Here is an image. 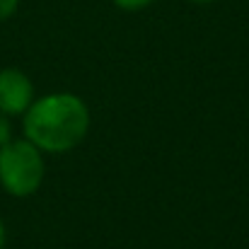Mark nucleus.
<instances>
[{"instance_id":"6e6552de","label":"nucleus","mask_w":249,"mask_h":249,"mask_svg":"<svg viewBox=\"0 0 249 249\" xmlns=\"http://www.w3.org/2000/svg\"><path fill=\"white\" fill-rule=\"evenodd\" d=\"M191 2H213V0H191Z\"/></svg>"},{"instance_id":"7ed1b4c3","label":"nucleus","mask_w":249,"mask_h":249,"mask_svg":"<svg viewBox=\"0 0 249 249\" xmlns=\"http://www.w3.org/2000/svg\"><path fill=\"white\" fill-rule=\"evenodd\" d=\"M34 99V85L32 80L17 71V68H5L0 71V111L7 116L24 114Z\"/></svg>"},{"instance_id":"20e7f679","label":"nucleus","mask_w":249,"mask_h":249,"mask_svg":"<svg viewBox=\"0 0 249 249\" xmlns=\"http://www.w3.org/2000/svg\"><path fill=\"white\" fill-rule=\"evenodd\" d=\"M121 10H141V7H148L150 2H155V0H114Z\"/></svg>"},{"instance_id":"39448f33","label":"nucleus","mask_w":249,"mask_h":249,"mask_svg":"<svg viewBox=\"0 0 249 249\" xmlns=\"http://www.w3.org/2000/svg\"><path fill=\"white\" fill-rule=\"evenodd\" d=\"M17 5H19V0H0V22L7 19L17 10Z\"/></svg>"},{"instance_id":"f257e3e1","label":"nucleus","mask_w":249,"mask_h":249,"mask_svg":"<svg viewBox=\"0 0 249 249\" xmlns=\"http://www.w3.org/2000/svg\"><path fill=\"white\" fill-rule=\"evenodd\" d=\"M87 128V104L68 92L41 97L24 111V136L39 150L68 153L85 138Z\"/></svg>"},{"instance_id":"f03ea898","label":"nucleus","mask_w":249,"mask_h":249,"mask_svg":"<svg viewBox=\"0 0 249 249\" xmlns=\"http://www.w3.org/2000/svg\"><path fill=\"white\" fill-rule=\"evenodd\" d=\"M44 179V160L34 143L10 141L0 145V184L12 196H29Z\"/></svg>"},{"instance_id":"0eeeda50","label":"nucleus","mask_w":249,"mask_h":249,"mask_svg":"<svg viewBox=\"0 0 249 249\" xmlns=\"http://www.w3.org/2000/svg\"><path fill=\"white\" fill-rule=\"evenodd\" d=\"M5 245V228H2V223H0V249Z\"/></svg>"},{"instance_id":"423d86ee","label":"nucleus","mask_w":249,"mask_h":249,"mask_svg":"<svg viewBox=\"0 0 249 249\" xmlns=\"http://www.w3.org/2000/svg\"><path fill=\"white\" fill-rule=\"evenodd\" d=\"M10 143V121H7V114L0 111V145Z\"/></svg>"}]
</instances>
